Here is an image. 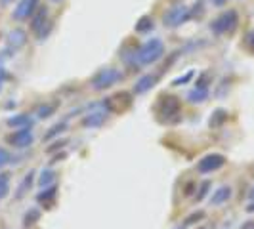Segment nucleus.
Segmentation results:
<instances>
[{
  "label": "nucleus",
  "mask_w": 254,
  "mask_h": 229,
  "mask_svg": "<svg viewBox=\"0 0 254 229\" xmlns=\"http://www.w3.org/2000/svg\"><path fill=\"white\" fill-rule=\"evenodd\" d=\"M155 113L161 122L174 124L182 118V103L176 96H161L155 105Z\"/></svg>",
  "instance_id": "obj_1"
},
{
  "label": "nucleus",
  "mask_w": 254,
  "mask_h": 229,
  "mask_svg": "<svg viewBox=\"0 0 254 229\" xmlns=\"http://www.w3.org/2000/svg\"><path fill=\"white\" fill-rule=\"evenodd\" d=\"M165 54V44L161 38H151L143 46L138 48V63L140 65H151L159 61Z\"/></svg>",
  "instance_id": "obj_2"
},
{
  "label": "nucleus",
  "mask_w": 254,
  "mask_h": 229,
  "mask_svg": "<svg viewBox=\"0 0 254 229\" xmlns=\"http://www.w3.org/2000/svg\"><path fill=\"white\" fill-rule=\"evenodd\" d=\"M239 25V13L237 10H226L218 15L216 19L210 23V31L222 37V35H231Z\"/></svg>",
  "instance_id": "obj_3"
},
{
  "label": "nucleus",
  "mask_w": 254,
  "mask_h": 229,
  "mask_svg": "<svg viewBox=\"0 0 254 229\" xmlns=\"http://www.w3.org/2000/svg\"><path fill=\"white\" fill-rule=\"evenodd\" d=\"M125 78V75L119 71V69H113V67H105V69H100L96 75L92 76V88L102 92L105 88H111L113 84L121 82Z\"/></svg>",
  "instance_id": "obj_4"
},
{
  "label": "nucleus",
  "mask_w": 254,
  "mask_h": 229,
  "mask_svg": "<svg viewBox=\"0 0 254 229\" xmlns=\"http://www.w3.org/2000/svg\"><path fill=\"white\" fill-rule=\"evenodd\" d=\"M191 19V12L188 6L184 4H176L174 8H170L168 12L163 15V21H165V27H170V29H176V27L188 23Z\"/></svg>",
  "instance_id": "obj_5"
},
{
  "label": "nucleus",
  "mask_w": 254,
  "mask_h": 229,
  "mask_svg": "<svg viewBox=\"0 0 254 229\" xmlns=\"http://www.w3.org/2000/svg\"><path fill=\"white\" fill-rule=\"evenodd\" d=\"M130 105H132V94H128V92H119L105 100V107L109 113H125Z\"/></svg>",
  "instance_id": "obj_6"
},
{
  "label": "nucleus",
  "mask_w": 254,
  "mask_h": 229,
  "mask_svg": "<svg viewBox=\"0 0 254 229\" xmlns=\"http://www.w3.org/2000/svg\"><path fill=\"white\" fill-rule=\"evenodd\" d=\"M226 165V157L220 155V153H210L203 157L199 163H197V172L199 174H210V172H216L222 166Z\"/></svg>",
  "instance_id": "obj_7"
},
{
  "label": "nucleus",
  "mask_w": 254,
  "mask_h": 229,
  "mask_svg": "<svg viewBox=\"0 0 254 229\" xmlns=\"http://www.w3.org/2000/svg\"><path fill=\"white\" fill-rule=\"evenodd\" d=\"M107 107H105V102L103 103H96L92 105V111H90L84 118H82V126L86 128H96V126H102L105 122V116H107Z\"/></svg>",
  "instance_id": "obj_8"
},
{
  "label": "nucleus",
  "mask_w": 254,
  "mask_h": 229,
  "mask_svg": "<svg viewBox=\"0 0 254 229\" xmlns=\"http://www.w3.org/2000/svg\"><path fill=\"white\" fill-rule=\"evenodd\" d=\"M35 140V136H33V130L31 128H19L17 132H13L12 136L8 138V141L15 145V147H19V149H23V147H29L31 143Z\"/></svg>",
  "instance_id": "obj_9"
},
{
  "label": "nucleus",
  "mask_w": 254,
  "mask_h": 229,
  "mask_svg": "<svg viewBox=\"0 0 254 229\" xmlns=\"http://www.w3.org/2000/svg\"><path fill=\"white\" fill-rule=\"evenodd\" d=\"M37 8H38V0H19L17 8L13 10V19H17V21L27 19L29 15H33V13L37 12Z\"/></svg>",
  "instance_id": "obj_10"
},
{
  "label": "nucleus",
  "mask_w": 254,
  "mask_h": 229,
  "mask_svg": "<svg viewBox=\"0 0 254 229\" xmlns=\"http://www.w3.org/2000/svg\"><path fill=\"white\" fill-rule=\"evenodd\" d=\"M27 42V33L23 29H13L8 33V38H6V44H8V50L10 52H17L19 48H23Z\"/></svg>",
  "instance_id": "obj_11"
},
{
  "label": "nucleus",
  "mask_w": 254,
  "mask_h": 229,
  "mask_svg": "<svg viewBox=\"0 0 254 229\" xmlns=\"http://www.w3.org/2000/svg\"><path fill=\"white\" fill-rule=\"evenodd\" d=\"M159 78H161V75H159V73H149V75H143L140 80L134 84V94H136V96L145 94L147 90H151L153 86L159 82Z\"/></svg>",
  "instance_id": "obj_12"
},
{
  "label": "nucleus",
  "mask_w": 254,
  "mask_h": 229,
  "mask_svg": "<svg viewBox=\"0 0 254 229\" xmlns=\"http://www.w3.org/2000/svg\"><path fill=\"white\" fill-rule=\"evenodd\" d=\"M231 195H233V189H231L229 185H222V187H218V189L212 193L210 204H212V206H220V204L228 203L229 199H231Z\"/></svg>",
  "instance_id": "obj_13"
},
{
  "label": "nucleus",
  "mask_w": 254,
  "mask_h": 229,
  "mask_svg": "<svg viewBox=\"0 0 254 229\" xmlns=\"http://www.w3.org/2000/svg\"><path fill=\"white\" fill-rule=\"evenodd\" d=\"M48 21V10L46 8H38L37 12L33 13V21H31V29L35 31V33H38L42 27H44V23Z\"/></svg>",
  "instance_id": "obj_14"
},
{
  "label": "nucleus",
  "mask_w": 254,
  "mask_h": 229,
  "mask_svg": "<svg viewBox=\"0 0 254 229\" xmlns=\"http://www.w3.org/2000/svg\"><path fill=\"white\" fill-rule=\"evenodd\" d=\"M33 181H35V172L31 170L29 174H25V178L21 179V183H19V187H17V193H15V201H19V199H23L27 195V191L31 189V185H33Z\"/></svg>",
  "instance_id": "obj_15"
},
{
  "label": "nucleus",
  "mask_w": 254,
  "mask_h": 229,
  "mask_svg": "<svg viewBox=\"0 0 254 229\" xmlns=\"http://www.w3.org/2000/svg\"><path fill=\"white\" fill-rule=\"evenodd\" d=\"M33 118L29 114H15V116H10L8 118V126L12 128H33Z\"/></svg>",
  "instance_id": "obj_16"
},
{
  "label": "nucleus",
  "mask_w": 254,
  "mask_h": 229,
  "mask_svg": "<svg viewBox=\"0 0 254 229\" xmlns=\"http://www.w3.org/2000/svg\"><path fill=\"white\" fill-rule=\"evenodd\" d=\"M208 88H199V86H195L193 90L188 92V102L190 103H204L208 100Z\"/></svg>",
  "instance_id": "obj_17"
},
{
  "label": "nucleus",
  "mask_w": 254,
  "mask_h": 229,
  "mask_svg": "<svg viewBox=\"0 0 254 229\" xmlns=\"http://www.w3.org/2000/svg\"><path fill=\"white\" fill-rule=\"evenodd\" d=\"M228 120V111L226 109H216L212 116H210V120H208V126L210 128H220L224 126V122Z\"/></svg>",
  "instance_id": "obj_18"
},
{
  "label": "nucleus",
  "mask_w": 254,
  "mask_h": 229,
  "mask_svg": "<svg viewBox=\"0 0 254 229\" xmlns=\"http://www.w3.org/2000/svg\"><path fill=\"white\" fill-rule=\"evenodd\" d=\"M204 220V212L203 210H197V212H193V214H190V216L184 220V224H180L176 229H188L191 228V226H195V224H199V222H203Z\"/></svg>",
  "instance_id": "obj_19"
},
{
  "label": "nucleus",
  "mask_w": 254,
  "mask_h": 229,
  "mask_svg": "<svg viewBox=\"0 0 254 229\" xmlns=\"http://www.w3.org/2000/svg\"><path fill=\"white\" fill-rule=\"evenodd\" d=\"M56 109H58V103H42L37 109V116L38 118H48L56 113Z\"/></svg>",
  "instance_id": "obj_20"
},
{
  "label": "nucleus",
  "mask_w": 254,
  "mask_h": 229,
  "mask_svg": "<svg viewBox=\"0 0 254 229\" xmlns=\"http://www.w3.org/2000/svg\"><path fill=\"white\" fill-rule=\"evenodd\" d=\"M65 130H67V122H58V124H54V126L44 134V141H50L54 140L56 136H60V134H64Z\"/></svg>",
  "instance_id": "obj_21"
},
{
  "label": "nucleus",
  "mask_w": 254,
  "mask_h": 229,
  "mask_svg": "<svg viewBox=\"0 0 254 229\" xmlns=\"http://www.w3.org/2000/svg\"><path fill=\"white\" fill-rule=\"evenodd\" d=\"M56 191H58V187L52 183L50 187H42V193H38L37 195V201H40V203H48V201H52L54 197H56Z\"/></svg>",
  "instance_id": "obj_22"
},
{
  "label": "nucleus",
  "mask_w": 254,
  "mask_h": 229,
  "mask_svg": "<svg viewBox=\"0 0 254 229\" xmlns=\"http://www.w3.org/2000/svg\"><path fill=\"white\" fill-rule=\"evenodd\" d=\"M38 220H40V210L38 208H31V210H27L25 216H23V224H25V228H31V226H35Z\"/></svg>",
  "instance_id": "obj_23"
},
{
  "label": "nucleus",
  "mask_w": 254,
  "mask_h": 229,
  "mask_svg": "<svg viewBox=\"0 0 254 229\" xmlns=\"http://www.w3.org/2000/svg\"><path fill=\"white\" fill-rule=\"evenodd\" d=\"M153 25H155V23H153L151 17H149V15H143V17H140V21L136 23L134 29H136V33H147V31L153 29Z\"/></svg>",
  "instance_id": "obj_24"
},
{
  "label": "nucleus",
  "mask_w": 254,
  "mask_h": 229,
  "mask_svg": "<svg viewBox=\"0 0 254 229\" xmlns=\"http://www.w3.org/2000/svg\"><path fill=\"white\" fill-rule=\"evenodd\" d=\"M54 179H56V172H52V170H42V174H40V178H38V185H40V187H48L50 183H54Z\"/></svg>",
  "instance_id": "obj_25"
},
{
  "label": "nucleus",
  "mask_w": 254,
  "mask_h": 229,
  "mask_svg": "<svg viewBox=\"0 0 254 229\" xmlns=\"http://www.w3.org/2000/svg\"><path fill=\"white\" fill-rule=\"evenodd\" d=\"M191 12V19H201L204 15V2L203 0H197L195 4H193V8H190Z\"/></svg>",
  "instance_id": "obj_26"
},
{
  "label": "nucleus",
  "mask_w": 254,
  "mask_h": 229,
  "mask_svg": "<svg viewBox=\"0 0 254 229\" xmlns=\"http://www.w3.org/2000/svg\"><path fill=\"white\" fill-rule=\"evenodd\" d=\"M10 193V179H8V174H0V201L6 199Z\"/></svg>",
  "instance_id": "obj_27"
},
{
  "label": "nucleus",
  "mask_w": 254,
  "mask_h": 229,
  "mask_svg": "<svg viewBox=\"0 0 254 229\" xmlns=\"http://www.w3.org/2000/svg\"><path fill=\"white\" fill-rule=\"evenodd\" d=\"M243 46H245V48H247V50H249L254 56V29H251V31H247V33H245V38H243Z\"/></svg>",
  "instance_id": "obj_28"
},
{
  "label": "nucleus",
  "mask_w": 254,
  "mask_h": 229,
  "mask_svg": "<svg viewBox=\"0 0 254 229\" xmlns=\"http://www.w3.org/2000/svg\"><path fill=\"white\" fill-rule=\"evenodd\" d=\"M208 84H212V73H210V71H204V73H201V76L197 78V84H195V86H199V88H208Z\"/></svg>",
  "instance_id": "obj_29"
},
{
  "label": "nucleus",
  "mask_w": 254,
  "mask_h": 229,
  "mask_svg": "<svg viewBox=\"0 0 254 229\" xmlns=\"http://www.w3.org/2000/svg\"><path fill=\"white\" fill-rule=\"evenodd\" d=\"M210 185H212V183H210L208 179L201 183V187H199V193H197V197H195V199H197V203H201L204 197H206V193H208V189H210Z\"/></svg>",
  "instance_id": "obj_30"
},
{
  "label": "nucleus",
  "mask_w": 254,
  "mask_h": 229,
  "mask_svg": "<svg viewBox=\"0 0 254 229\" xmlns=\"http://www.w3.org/2000/svg\"><path fill=\"white\" fill-rule=\"evenodd\" d=\"M191 78H193V71H190V73H186L184 76H178V78H174V80H172V86H182V84L190 82Z\"/></svg>",
  "instance_id": "obj_31"
},
{
  "label": "nucleus",
  "mask_w": 254,
  "mask_h": 229,
  "mask_svg": "<svg viewBox=\"0 0 254 229\" xmlns=\"http://www.w3.org/2000/svg\"><path fill=\"white\" fill-rule=\"evenodd\" d=\"M12 161V157H10V153L8 149H4V147H0V168H4V166L8 165Z\"/></svg>",
  "instance_id": "obj_32"
},
{
  "label": "nucleus",
  "mask_w": 254,
  "mask_h": 229,
  "mask_svg": "<svg viewBox=\"0 0 254 229\" xmlns=\"http://www.w3.org/2000/svg\"><path fill=\"white\" fill-rule=\"evenodd\" d=\"M228 90H229V78H224V80H222V86H220V90H216V96H218V98H224V96L228 94Z\"/></svg>",
  "instance_id": "obj_33"
},
{
  "label": "nucleus",
  "mask_w": 254,
  "mask_h": 229,
  "mask_svg": "<svg viewBox=\"0 0 254 229\" xmlns=\"http://www.w3.org/2000/svg\"><path fill=\"white\" fill-rule=\"evenodd\" d=\"M64 145H67V141L65 140H58V141H54V143H52L50 147H48V149H46V153H48V155H50V153H54V151H58V149H62V147H64Z\"/></svg>",
  "instance_id": "obj_34"
},
{
  "label": "nucleus",
  "mask_w": 254,
  "mask_h": 229,
  "mask_svg": "<svg viewBox=\"0 0 254 229\" xmlns=\"http://www.w3.org/2000/svg\"><path fill=\"white\" fill-rule=\"evenodd\" d=\"M50 31H52V23L48 21V25H46V29L42 27V29H40V31L37 33V38H38V40H44V38H46L48 35H50Z\"/></svg>",
  "instance_id": "obj_35"
},
{
  "label": "nucleus",
  "mask_w": 254,
  "mask_h": 229,
  "mask_svg": "<svg viewBox=\"0 0 254 229\" xmlns=\"http://www.w3.org/2000/svg\"><path fill=\"white\" fill-rule=\"evenodd\" d=\"M193 189H195V183H188V187H186V191H184V195H186V197L193 195Z\"/></svg>",
  "instance_id": "obj_36"
},
{
  "label": "nucleus",
  "mask_w": 254,
  "mask_h": 229,
  "mask_svg": "<svg viewBox=\"0 0 254 229\" xmlns=\"http://www.w3.org/2000/svg\"><path fill=\"white\" fill-rule=\"evenodd\" d=\"M239 229H254V220H247Z\"/></svg>",
  "instance_id": "obj_37"
},
{
  "label": "nucleus",
  "mask_w": 254,
  "mask_h": 229,
  "mask_svg": "<svg viewBox=\"0 0 254 229\" xmlns=\"http://www.w3.org/2000/svg\"><path fill=\"white\" fill-rule=\"evenodd\" d=\"M4 80H6V71H4V67L0 65V90H2V84H4Z\"/></svg>",
  "instance_id": "obj_38"
},
{
  "label": "nucleus",
  "mask_w": 254,
  "mask_h": 229,
  "mask_svg": "<svg viewBox=\"0 0 254 229\" xmlns=\"http://www.w3.org/2000/svg\"><path fill=\"white\" fill-rule=\"evenodd\" d=\"M210 2H212L214 6H218V8H220V6H224V4L228 2V0H210Z\"/></svg>",
  "instance_id": "obj_39"
},
{
  "label": "nucleus",
  "mask_w": 254,
  "mask_h": 229,
  "mask_svg": "<svg viewBox=\"0 0 254 229\" xmlns=\"http://www.w3.org/2000/svg\"><path fill=\"white\" fill-rule=\"evenodd\" d=\"M247 212H249V214H254V201L249 204V206H247Z\"/></svg>",
  "instance_id": "obj_40"
},
{
  "label": "nucleus",
  "mask_w": 254,
  "mask_h": 229,
  "mask_svg": "<svg viewBox=\"0 0 254 229\" xmlns=\"http://www.w3.org/2000/svg\"><path fill=\"white\" fill-rule=\"evenodd\" d=\"M249 199H251V201H254V187L249 191Z\"/></svg>",
  "instance_id": "obj_41"
},
{
  "label": "nucleus",
  "mask_w": 254,
  "mask_h": 229,
  "mask_svg": "<svg viewBox=\"0 0 254 229\" xmlns=\"http://www.w3.org/2000/svg\"><path fill=\"white\" fill-rule=\"evenodd\" d=\"M0 2H2V4H10L12 0H0Z\"/></svg>",
  "instance_id": "obj_42"
},
{
  "label": "nucleus",
  "mask_w": 254,
  "mask_h": 229,
  "mask_svg": "<svg viewBox=\"0 0 254 229\" xmlns=\"http://www.w3.org/2000/svg\"><path fill=\"white\" fill-rule=\"evenodd\" d=\"M52 2H62V0H52Z\"/></svg>",
  "instance_id": "obj_43"
}]
</instances>
